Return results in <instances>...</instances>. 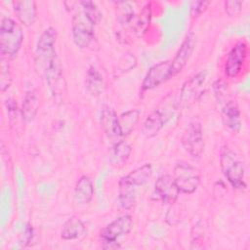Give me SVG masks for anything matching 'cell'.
Segmentation results:
<instances>
[{"label":"cell","instance_id":"obj_17","mask_svg":"<svg viewBox=\"0 0 250 250\" xmlns=\"http://www.w3.org/2000/svg\"><path fill=\"white\" fill-rule=\"evenodd\" d=\"M94 196V185L90 177L83 175L81 176L74 188V201L78 205H86L90 203Z\"/></svg>","mask_w":250,"mask_h":250},{"label":"cell","instance_id":"obj_27","mask_svg":"<svg viewBox=\"0 0 250 250\" xmlns=\"http://www.w3.org/2000/svg\"><path fill=\"white\" fill-rule=\"evenodd\" d=\"M242 10V2L230 0L225 2V11L229 17H236Z\"/></svg>","mask_w":250,"mask_h":250},{"label":"cell","instance_id":"obj_5","mask_svg":"<svg viewBox=\"0 0 250 250\" xmlns=\"http://www.w3.org/2000/svg\"><path fill=\"white\" fill-rule=\"evenodd\" d=\"M133 227V219L129 214L121 215L101 229L100 237L104 248L119 247L118 239L127 235Z\"/></svg>","mask_w":250,"mask_h":250},{"label":"cell","instance_id":"obj_7","mask_svg":"<svg viewBox=\"0 0 250 250\" xmlns=\"http://www.w3.org/2000/svg\"><path fill=\"white\" fill-rule=\"evenodd\" d=\"M175 109L173 103L163 102L159 107H156L147 115L144 122L143 133L146 137L155 136L170 119Z\"/></svg>","mask_w":250,"mask_h":250},{"label":"cell","instance_id":"obj_8","mask_svg":"<svg viewBox=\"0 0 250 250\" xmlns=\"http://www.w3.org/2000/svg\"><path fill=\"white\" fill-rule=\"evenodd\" d=\"M185 150L192 157H199L204 149L203 131L200 122L192 121L186 127L182 137Z\"/></svg>","mask_w":250,"mask_h":250},{"label":"cell","instance_id":"obj_1","mask_svg":"<svg viewBox=\"0 0 250 250\" xmlns=\"http://www.w3.org/2000/svg\"><path fill=\"white\" fill-rule=\"evenodd\" d=\"M23 42L21 26L13 19L4 17L0 25V53L1 57L14 59L18 55Z\"/></svg>","mask_w":250,"mask_h":250},{"label":"cell","instance_id":"obj_20","mask_svg":"<svg viewBox=\"0 0 250 250\" xmlns=\"http://www.w3.org/2000/svg\"><path fill=\"white\" fill-rule=\"evenodd\" d=\"M86 233L84 223L76 216H72L63 224L61 230V238L63 240H75Z\"/></svg>","mask_w":250,"mask_h":250},{"label":"cell","instance_id":"obj_22","mask_svg":"<svg viewBox=\"0 0 250 250\" xmlns=\"http://www.w3.org/2000/svg\"><path fill=\"white\" fill-rule=\"evenodd\" d=\"M132 152L131 146L126 141H118L114 143L111 149V161L113 165H124L129 159Z\"/></svg>","mask_w":250,"mask_h":250},{"label":"cell","instance_id":"obj_6","mask_svg":"<svg viewBox=\"0 0 250 250\" xmlns=\"http://www.w3.org/2000/svg\"><path fill=\"white\" fill-rule=\"evenodd\" d=\"M174 181L183 193H193L200 184L199 171L189 163L178 162L174 167Z\"/></svg>","mask_w":250,"mask_h":250},{"label":"cell","instance_id":"obj_18","mask_svg":"<svg viewBox=\"0 0 250 250\" xmlns=\"http://www.w3.org/2000/svg\"><path fill=\"white\" fill-rule=\"evenodd\" d=\"M138 188L129 183L124 177L118 182V202L123 209L129 210L135 204L137 200Z\"/></svg>","mask_w":250,"mask_h":250},{"label":"cell","instance_id":"obj_2","mask_svg":"<svg viewBox=\"0 0 250 250\" xmlns=\"http://www.w3.org/2000/svg\"><path fill=\"white\" fill-rule=\"evenodd\" d=\"M220 155L221 170L228 182L234 188H246V183L244 181V165L237 153L225 146L222 147Z\"/></svg>","mask_w":250,"mask_h":250},{"label":"cell","instance_id":"obj_26","mask_svg":"<svg viewBox=\"0 0 250 250\" xmlns=\"http://www.w3.org/2000/svg\"><path fill=\"white\" fill-rule=\"evenodd\" d=\"M81 8L91 17L96 23H98L102 19V13L97 7V5L92 1H81L79 2Z\"/></svg>","mask_w":250,"mask_h":250},{"label":"cell","instance_id":"obj_12","mask_svg":"<svg viewBox=\"0 0 250 250\" xmlns=\"http://www.w3.org/2000/svg\"><path fill=\"white\" fill-rule=\"evenodd\" d=\"M170 61H162L158 63L153 64L146 72L141 89L143 92L152 90L167 80L171 79L170 77Z\"/></svg>","mask_w":250,"mask_h":250},{"label":"cell","instance_id":"obj_24","mask_svg":"<svg viewBox=\"0 0 250 250\" xmlns=\"http://www.w3.org/2000/svg\"><path fill=\"white\" fill-rule=\"evenodd\" d=\"M150 18H151V6L150 4H146L142 9L140 15L132 23V27L138 35L141 36L146 32L150 22Z\"/></svg>","mask_w":250,"mask_h":250},{"label":"cell","instance_id":"obj_15","mask_svg":"<svg viewBox=\"0 0 250 250\" xmlns=\"http://www.w3.org/2000/svg\"><path fill=\"white\" fill-rule=\"evenodd\" d=\"M222 119L224 125L233 133H238L241 129V114L237 104L232 100H226L222 103Z\"/></svg>","mask_w":250,"mask_h":250},{"label":"cell","instance_id":"obj_28","mask_svg":"<svg viewBox=\"0 0 250 250\" xmlns=\"http://www.w3.org/2000/svg\"><path fill=\"white\" fill-rule=\"evenodd\" d=\"M209 4H210V2H206V1H194V2H192L191 7H190L191 17L196 18V17L200 16L203 12L206 11Z\"/></svg>","mask_w":250,"mask_h":250},{"label":"cell","instance_id":"obj_10","mask_svg":"<svg viewBox=\"0 0 250 250\" xmlns=\"http://www.w3.org/2000/svg\"><path fill=\"white\" fill-rule=\"evenodd\" d=\"M196 46V35L193 32L187 34L183 40L180 48L178 49L174 59L170 64V77L173 78L179 74L188 64Z\"/></svg>","mask_w":250,"mask_h":250},{"label":"cell","instance_id":"obj_14","mask_svg":"<svg viewBox=\"0 0 250 250\" xmlns=\"http://www.w3.org/2000/svg\"><path fill=\"white\" fill-rule=\"evenodd\" d=\"M100 123L102 129L109 140L114 141V143L120 141L122 138V133L119 125V117L112 107L108 105H104L102 107Z\"/></svg>","mask_w":250,"mask_h":250},{"label":"cell","instance_id":"obj_11","mask_svg":"<svg viewBox=\"0 0 250 250\" xmlns=\"http://www.w3.org/2000/svg\"><path fill=\"white\" fill-rule=\"evenodd\" d=\"M248 47L245 41L237 42L228 53L224 65L225 73L229 78L238 76L243 68L247 57Z\"/></svg>","mask_w":250,"mask_h":250},{"label":"cell","instance_id":"obj_9","mask_svg":"<svg viewBox=\"0 0 250 250\" xmlns=\"http://www.w3.org/2000/svg\"><path fill=\"white\" fill-rule=\"evenodd\" d=\"M205 80L206 73L204 71L197 72L186 80L180 91L179 105L188 106L195 103L203 93Z\"/></svg>","mask_w":250,"mask_h":250},{"label":"cell","instance_id":"obj_3","mask_svg":"<svg viewBox=\"0 0 250 250\" xmlns=\"http://www.w3.org/2000/svg\"><path fill=\"white\" fill-rule=\"evenodd\" d=\"M57 31L54 27L46 28L40 35L35 52V63L38 71L43 74L47 66L58 59L56 52Z\"/></svg>","mask_w":250,"mask_h":250},{"label":"cell","instance_id":"obj_19","mask_svg":"<svg viewBox=\"0 0 250 250\" xmlns=\"http://www.w3.org/2000/svg\"><path fill=\"white\" fill-rule=\"evenodd\" d=\"M40 105L39 96L36 90H28L23 97L21 107V114L22 120L25 122H30L36 116Z\"/></svg>","mask_w":250,"mask_h":250},{"label":"cell","instance_id":"obj_16","mask_svg":"<svg viewBox=\"0 0 250 250\" xmlns=\"http://www.w3.org/2000/svg\"><path fill=\"white\" fill-rule=\"evenodd\" d=\"M14 12L19 21L26 26H31L37 18L36 3L33 0H21L13 2Z\"/></svg>","mask_w":250,"mask_h":250},{"label":"cell","instance_id":"obj_23","mask_svg":"<svg viewBox=\"0 0 250 250\" xmlns=\"http://www.w3.org/2000/svg\"><path fill=\"white\" fill-rule=\"evenodd\" d=\"M140 117V111L138 109H130L126 112H123L119 116V125L122 133V137H125L129 135L136 124L139 121Z\"/></svg>","mask_w":250,"mask_h":250},{"label":"cell","instance_id":"obj_21","mask_svg":"<svg viewBox=\"0 0 250 250\" xmlns=\"http://www.w3.org/2000/svg\"><path fill=\"white\" fill-rule=\"evenodd\" d=\"M85 87L87 92L92 96H99L104 89V77L95 66H90L87 71Z\"/></svg>","mask_w":250,"mask_h":250},{"label":"cell","instance_id":"obj_4","mask_svg":"<svg viewBox=\"0 0 250 250\" xmlns=\"http://www.w3.org/2000/svg\"><path fill=\"white\" fill-rule=\"evenodd\" d=\"M97 23L89 15L80 8L71 19L72 38L77 47L85 49L94 39L95 25Z\"/></svg>","mask_w":250,"mask_h":250},{"label":"cell","instance_id":"obj_13","mask_svg":"<svg viewBox=\"0 0 250 250\" xmlns=\"http://www.w3.org/2000/svg\"><path fill=\"white\" fill-rule=\"evenodd\" d=\"M180 190L174 181L173 176L169 174L161 175L154 184V195L164 204H173L177 201Z\"/></svg>","mask_w":250,"mask_h":250},{"label":"cell","instance_id":"obj_25","mask_svg":"<svg viewBox=\"0 0 250 250\" xmlns=\"http://www.w3.org/2000/svg\"><path fill=\"white\" fill-rule=\"evenodd\" d=\"M11 71L8 59L1 57V73H0V87L1 91L5 92L11 85Z\"/></svg>","mask_w":250,"mask_h":250}]
</instances>
